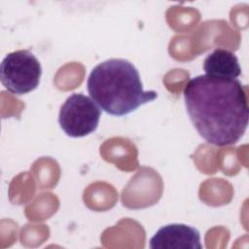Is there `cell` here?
I'll list each match as a JSON object with an SVG mask.
<instances>
[{"label":"cell","instance_id":"cell-1","mask_svg":"<svg viewBox=\"0 0 249 249\" xmlns=\"http://www.w3.org/2000/svg\"><path fill=\"white\" fill-rule=\"evenodd\" d=\"M183 93L187 112L207 143L227 146L241 139L249 118L247 94L241 82L199 75L187 83Z\"/></svg>","mask_w":249,"mask_h":249},{"label":"cell","instance_id":"cell-2","mask_svg":"<svg viewBox=\"0 0 249 249\" xmlns=\"http://www.w3.org/2000/svg\"><path fill=\"white\" fill-rule=\"evenodd\" d=\"M90 98L112 116L122 117L158 97L155 90H143L140 75L126 59L111 58L97 64L88 82Z\"/></svg>","mask_w":249,"mask_h":249},{"label":"cell","instance_id":"cell-3","mask_svg":"<svg viewBox=\"0 0 249 249\" xmlns=\"http://www.w3.org/2000/svg\"><path fill=\"white\" fill-rule=\"evenodd\" d=\"M42 66L28 50L9 53L1 62V83L7 90L21 95L34 90L40 83Z\"/></svg>","mask_w":249,"mask_h":249},{"label":"cell","instance_id":"cell-4","mask_svg":"<svg viewBox=\"0 0 249 249\" xmlns=\"http://www.w3.org/2000/svg\"><path fill=\"white\" fill-rule=\"evenodd\" d=\"M100 116V108L90 97L73 93L60 107L58 123L68 136L84 137L97 128Z\"/></svg>","mask_w":249,"mask_h":249},{"label":"cell","instance_id":"cell-5","mask_svg":"<svg viewBox=\"0 0 249 249\" xmlns=\"http://www.w3.org/2000/svg\"><path fill=\"white\" fill-rule=\"evenodd\" d=\"M152 249H201L199 231L185 224L161 227L150 239Z\"/></svg>","mask_w":249,"mask_h":249},{"label":"cell","instance_id":"cell-6","mask_svg":"<svg viewBox=\"0 0 249 249\" xmlns=\"http://www.w3.org/2000/svg\"><path fill=\"white\" fill-rule=\"evenodd\" d=\"M203 70L208 76L223 79H236L241 75L238 58L225 49H216L209 53L203 61Z\"/></svg>","mask_w":249,"mask_h":249}]
</instances>
